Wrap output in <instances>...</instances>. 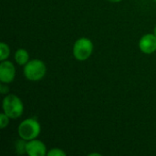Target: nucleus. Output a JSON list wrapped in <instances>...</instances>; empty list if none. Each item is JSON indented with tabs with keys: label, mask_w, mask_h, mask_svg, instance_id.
Returning <instances> with one entry per match:
<instances>
[{
	"label": "nucleus",
	"mask_w": 156,
	"mask_h": 156,
	"mask_svg": "<svg viewBox=\"0 0 156 156\" xmlns=\"http://www.w3.org/2000/svg\"><path fill=\"white\" fill-rule=\"evenodd\" d=\"M4 112L10 119H17L19 118L24 112V105L19 97L15 94L6 95L2 103Z\"/></svg>",
	"instance_id": "1"
},
{
	"label": "nucleus",
	"mask_w": 156,
	"mask_h": 156,
	"mask_svg": "<svg viewBox=\"0 0 156 156\" xmlns=\"http://www.w3.org/2000/svg\"><path fill=\"white\" fill-rule=\"evenodd\" d=\"M40 124L35 118H28L20 122L17 129L19 137L26 141L37 139V137L40 134Z\"/></svg>",
	"instance_id": "2"
},
{
	"label": "nucleus",
	"mask_w": 156,
	"mask_h": 156,
	"mask_svg": "<svg viewBox=\"0 0 156 156\" xmlns=\"http://www.w3.org/2000/svg\"><path fill=\"white\" fill-rule=\"evenodd\" d=\"M47 72L45 63L37 58L29 60L24 67L25 77L31 81H37L42 80Z\"/></svg>",
	"instance_id": "3"
},
{
	"label": "nucleus",
	"mask_w": 156,
	"mask_h": 156,
	"mask_svg": "<svg viewBox=\"0 0 156 156\" xmlns=\"http://www.w3.org/2000/svg\"><path fill=\"white\" fill-rule=\"evenodd\" d=\"M93 51V43L88 37H80L76 40L73 46V56L79 61L88 59Z\"/></svg>",
	"instance_id": "4"
},
{
	"label": "nucleus",
	"mask_w": 156,
	"mask_h": 156,
	"mask_svg": "<svg viewBox=\"0 0 156 156\" xmlns=\"http://www.w3.org/2000/svg\"><path fill=\"white\" fill-rule=\"evenodd\" d=\"M16 68L11 61L3 60L0 63V81L3 83H11L15 80Z\"/></svg>",
	"instance_id": "5"
},
{
	"label": "nucleus",
	"mask_w": 156,
	"mask_h": 156,
	"mask_svg": "<svg viewBox=\"0 0 156 156\" xmlns=\"http://www.w3.org/2000/svg\"><path fill=\"white\" fill-rule=\"evenodd\" d=\"M139 48L144 54H152L156 51V36L154 34H146L139 41Z\"/></svg>",
	"instance_id": "6"
},
{
	"label": "nucleus",
	"mask_w": 156,
	"mask_h": 156,
	"mask_svg": "<svg viewBox=\"0 0 156 156\" xmlns=\"http://www.w3.org/2000/svg\"><path fill=\"white\" fill-rule=\"evenodd\" d=\"M47 147L43 142L33 139L27 143V154L29 156H44L47 154Z\"/></svg>",
	"instance_id": "7"
},
{
	"label": "nucleus",
	"mask_w": 156,
	"mask_h": 156,
	"mask_svg": "<svg viewBox=\"0 0 156 156\" xmlns=\"http://www.w3.org/2000/svg\"><path fill=\"white\" fill-rule=\"evenodd\" d=\"M15 60L20 66H25L29 61V54L24 48H19L15 53Z\"/></svg>",
	"instance_id": "8"
},
{
	"label": "nucleus",
	"mask_w": 156,
	"mask_h": 156,
	"mask_svg": "<svg viewBox=\"0 0 156 156\" xmlns=\"http://www.w3.org/2000/svg\"><path fill=\"white\" fill-rule=\"evenodd\" d=\"M10 55V48L7 44L2 42L0 43V60H5Z\"/></svg>",
	"instance_id": "9"
},
{
	"label": "nucleus",
	"mask_w": 156,
	"mask_h": 156,
	"mask_svg": "<svg viewBox=\"0 0 156 156\" xmlns=\"http://www.w3.org/2000/svg\"><path fill=\"white\" fill-rule=\"evenodd\" d=\"M27 141L24 139H20L16 143V151L18 154H27Z\"/></svg>",
	"instance_id": "10"
},
{
	"label": "nucleus",
	"mask_w": 156,
	"mask_h": 156,
	"mask_svg": "<svg viewBox=\"0 0 156 156\" xmlns=\"http://www.w3.org/2000/svg\"><path fill=\"white\" fill-rule=\"evenodd\" d=\"M9 117L5 113V112H2L0 114V128L1 129H5L8 123H9Z\"/></svg>",
	"instance_id": "11"
},
{
	"label": "nucleus",
	"mask_w": 156,
	"mask_h": 156,
	"mask_svg": "<svg viewBox=\"0 0 156 156\" xmlns=\"http://www.w3.org/2000/svg\"><path fill=\"white\" fill-rule=\"evenodd\" d=\"M48 156H66V153L58 148H53L47 153Z\"/></svg>",
	"instance_id": "12"
},
{
	"label": "nucleus",
	"mask_w": 156,
	"mask_h": 156,
	"mask_svg": "<svg viewBox=\"0 0 156 156\" xmlns=\"http://www.w3.org/2000/svg\"><path fill=\"white\" fill-rule=\"evenodd\" d=\"M8 90H9L8 87H7L6 85H5V83L2 82V84L0 85V92H1L2 94H5V93L8 92Z\"/></svg>",
	"instance_id": "13"
},
{
	"label": "nucleus",
	"mask_w": 156,
	"mask_h": 156,
	"mask_svg": "<svg viewBox=\"0 0 156 156\" xmlns=\"http://www.w3.org/2000/svg\"><path fill=\"white\" fill-rule=\"evenodd\" d=\"M110 2H112V3H118V2H121L122 0H108Z\"/></svg>",
	"instance_id": "14"
},
{
	"label": "nucleus",
	"mask_w": 156,
	"mask_h": 156,
	"mask_svg": "<svg viewBox=\"0 0 156 156\" xmlns=\"http://www.w3.org/2000/svg\"><path fill=\"white\" fill-rule=\"evenodd\" d=\"M90 156H92V155H101V154H90Z\"/></svg>",
	"instance_id": "15"
},
{
	"label": "nucleus",
	"mask_w": 156,
	"mask_h": 156,
	"mask_svg": "<svg viewBox=\"0 0 156 156\" xmlns=\"http://www.w3.org/2000/svg\"><path fill=\"white\" fill-rule=\"evenodd\" d=\"M154 34L156 36V26L154 27Z\"/></svg>",
	"instance_id": "16"
},
{
	"label": "nucleus",
	"mask_w": 156,
	"mask_h": 156,
	"mask_svg": "<svg viewBox=\"0 0 156 156\" xmlns=\"http://www.w3.org/2000/svg\"><path fill=\"white\" fill-rule=\"evenodd\" d=\"M154 1H155V2H156V0H154Z\"/></svg>",
	"instance_id": "17"
}]
</instances>
